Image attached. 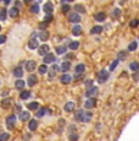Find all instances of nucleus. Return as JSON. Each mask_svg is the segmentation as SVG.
Segmentation results:
<instances>
[{
  "instance_id": "nucleus-42",
  "label": "nucleus",
  "mask_w": 139,
  "mask_h": 141,
  "mask_svg": "<svg viewBox=\"0 0 139 141\" xmlns=\"http://www.w3.org/2000/svg\"><path fill=\"white\" fill-rule=\"evenodd\" d=\"M54 20V16L51 14H46L45 16H44V21L43 22H45V23H50V22L53 21Z\"/></svg>"
},
{
  "instance_id": "nucleus-57",
  "label": "nucleus",
  "mask_w": 139,
  "mask_h": 141,
  "mask_svg": "<svg viewBox=\"0 0 139 141\" xmlns=\"http://www.w3.org/2000/svg\"><path fill=\"white\" fill-rule=\"evenodd\" d=\"M37 36H38V35H37V32H33V33H32V38H36Z\"/></svg>"
},
{
  "instance_id": "nucleus-60",
  "label": "nucleus",
  "mask_w": 139,
  "mask_h": 141,
  "mask_svg": "<svg viewBox=\"0 0 139 141\" xmlns=\"http://www.w3.org/2000/svg\"><path fill=\"white\" fill-rule=\"evenodd\" d=\"M37 1H38V3H39V1H42V0H37Z\"/></svg>"
},
{
  "instance_id": "nucleus-56",
  "label": "nucleus",
  "mask_w": 139,
  "mask_h": 141,
  "mask_svg": "<svg viewBox=\"0 0 139 141\" xmlns=\"http://www.w3.org/2000/svg\"><path fill=\"white\" fill-rule=\"evenodd\" d=\"M7 95H9V92H7V91H4L3 92V97H6Z\"/></svg>"
},
{
  "instance_id": "nucleus-39",
  "label": "nucleus",
  "mask_w": 139,
  "mask_h": 141,
  "mask_svg": "<svg viewBox=\"0 0 139 141\" xmlns=\"http://www.w3.org/2000/svg\"><path fill=\"white\" fill-rule=\"evenodd\" d=\"M127 58V52L126 50H121L117 54V60H125Z\"/></svg>"
},
{
  "instance_id": "nucleus-55",
  "label": "nucleus",
  "mask_w": 139,
  "mask_h": 141,
  "mask_svg": "<svg viewBox=\"0 0 139 141\" xmlns=\"http://www.w3.org/2000/svg\"><path fill=\"white\" fill-rule=\"evenodd\" d=\"M16 110L21 113V106H18V104H17V106H16Z\"/></svg>"
},
{
  "instance_id": "nucleus-51",
  "label": "nucleus",
  "mask_w": 139,
  "mask_h": 141,
  "mask_svg": "<svg viewBox=\"0 0 139 141\" xmlns=\"http://www.w3.org/2000/svg\"><path fill=\"white\" fill-rule=\"evenodd\" d=\"M6 36L5 35H0V44H4V43L6 42Z\"/></svg>"
},
{
  "instance_id": "nucleus-32",
  "label": "nucleus",
  "mask_w": 139,
  "mask_h": 141,
  "mask_svg": "<svg viewBox=\"0 0 139 141\" xmlns=\"http://www.w3.org/2000/svg\"><path fill=\"white\" fill-rule=\"evenodd\" d=\"M27 108L29 110H38L39 109V103L38 102H31L27 104Z\"/></svg>"
},
{
  "instance_id": "nucleus-50",
  "label": "nucleus",
  "mask_w": 139,
  "mask_h": 141,
  "mask_svg": "<svg viewBox=\"0 0 139 141\" xmlns=\"http://www.w3.org/2000/svg\"><path fill=\"white\" fill-rule=\"evenodd\" d=\"M46 27H48V23H45V22H40L39 23V28L42 30V31H45Z\"/></svg>"
},
{
  "instance_id": "nucleus-36",
  "label": "nucleus",
  "mask_w": 139,
  "mask_h": 141,
  "mask_svg": "<svg viewBox=\"0 0 139 141\" xmlns=\"http://www.w3.org/2000/svg\"><path fill=\"white\" fill-rule=\"evenodd\" d=\"M129 69L132 71H139V63L138 61H132V63L129 64Z\"/></svg>"
},
{
  "instance_id": "nucleus-16",
  "label": "nucleus",
  "mask_w": 139,
  "mask_h": 141,
  "mask_svg": "<svg viewBox=\"0 0 139 141\" xmlns=\"http://www.w3.org/2000/svg\"><path fill=\"white\" fill-rule=\"evenodd\" d=\"M75 108H76V103L75 102H72V101H70V102H67L66 104L64 106V109H65V112H73L75 110Z\"/></svg>"
},
{
  "instance_id": "nucleus-9",
  "label": "nucleus",
  "mask_w": 139,
  "mask_h": 141,
  "mask_svg": "<svg viewBox=\"0 0 139 141\" xmlns=\"http://www.w3.org/2000/svg\"><path fill=\"white\" fill-rule=\"evenodd\" d=\"M37 49H38V55H40V56H44V55H46V54L49 53V46H48V44L39 46Z\"/></svg>"
},
{
  "instance_id": "nucleus-4",
  "label": "nucleus",
  "mask_w": 139,
  "mask_h": 141,
  "mask_svg": "<svg viewBox=\"0 0 139 141\" xmlns=\"http://www.w3.org/2000/svg\"><path fill=\"white\" fill-rule=\"evenodd\" d=\"M25 69L28 71V72H33V71L37 69V63L34 60H27L25 64Z\"/></svg>"
},
{
  "instance_id": "nucleus-31",
  "label": "nucleus",
  "mask_w": 139,
  "mask_h": 141,
  "mask_svg": "<svg viewBox=\"0 0 139 141\" xmlns=\"http://www.w3.org/2000/svg\"><path fill=\"white\" fill-rule=\"evenodd\" d=\"M68 49L71 50H77L79 48V42L78 41H73V42H70V44L67 46Z\"/></svg>"
},
{
  "instance_id": "nucleus-33",
  "label": "nucleus",
  "mask_w": 139,
  "mask_h": 141,
  "mask_svg": "<svg viewBox=\"0 0 139 141\" xmlns=\"http://www.w3.org/2000/svg\"><path fill=\"white\" fill-rule=\"evenodd\" d=\"M11 103H12V99L11 98H4L1 101V106H3V108H10Z\"/></svg>"
},
{
  "instance_id": "nucleus-19",
  "label": "nucleus",
  "mask_w": 139,
  "mask_h": 141,
  "mask_svg": "<svg viewBox=\"0 0 139 141\" xmlns=\"http://www.w3.org/2000/svg\"><path fill=\"white\" fill-rule=\"evenodd\" d=\"M18 14H20V10H18L17 7H11L10 10L7 11V15L10 16V17H12V18H15V17H17L18 16Z\"/></svg>"
},
{
  "instance_id": "nucleus-30",
  "label": "nucleus",
  "mask_w": 139,
  "mask_h": 141,
  "mask_svg": "<svg viewBox=\"0 0 139 141\" xmlns=\"http://www.w3.org/2000/svg\"><path fill=\"white\" fill-rule=\"evenodd\" d=\"M49 32L46 31H42L39 33V38H40V41H42V42H46V41H48V39H49Z\"/></svg>"
},
{
  "instance_id": "nucleus-52",
  "label": "nucleus",
  "mask_w": 139,
  "mask_h": 141,
  "mask_svg": "<svg viewBox=\"0 0 139 141\" xmlns=\"http://www.w3.org/2000/svg\"><path fill=\"white\" fill-rule=\"evenodd\" d=\"M132 77H133V80H134V81H139V72H138V71H137L136 74L132 75Z\"/></svg>"
},
{
  "instance_id": "nucleus-20",
  "label": "nucleus",
  "mask_w": 139,
  "mask_h": 141,
  "mask_svg": "<svg viewBox=\"0 0 139 141\" xmlns=\"http://www.w3.org/2000/svg\"><path fill=\"white\" fill-rule=\"evenodd\" d=\"M25 86H26V82L21 79H18L17 81L15 82V88L18 90V91H22V90H25Z\"/></svg>"
},
{
  "instance_id": "nucleus-3",
  "label": "nucleus",
  "mask_w": 139,
  "mask_h": 141,
  "mask_svg": "<svg viewBox=\"0 0 139 141\" xmlns=\"http://www.w3.org/2000/svg\"><path fill=\"white\" fill-rule=\"evenodd\" d=\"M15 124H16V115L15 114H11V115H9L6 118V127L7 129H10V130H12L15 128Z\"/></svg>"
},
{
  "instance_id": "nucleus-5",
  "label": "nucleus",
  "mask_w": 139,
  "mask_h": 141,
  "mask_svg": "<svg viewBox=\"0 0 139 141\" xmlns=\"http://www.w3.org/2000/svg\"><path fill=\"white\" fill-rule=\"evenodd\" d=\"M96 106V98L92 97V98H87V101L84 102V108L86 109H92Z\"/></svg>"
},
{
  "instance_id": "nucleus-13",
  "label": "nucleus",
  "mask_w": 139,
  "mask_h": 141,
  "mask_svg": "<svg viewBox=\"0 0 139 141\" xmlns=\"http://www.w3.org/2000/svg\"><path fill=\"white\" fill-rule=\"evenodd\" d=\"M38 125H39V123H38V120L37 119H29L28 129L31 131H36L37 129H38Z\"/></svg>"
},
{
  "instance_id": "nucleus-35",
  "label": "nucleus",
  "mask_w": 139,
  "mask_h": 141,
  "mask_svg": "<svg viewBox=\"0 0 139 141\" xmlns=\"http://www.w3.org/2000/svg\"><path fill=\"white\" fill-rule=\"evenodd\" d=\"M6 18H7V10L5 7H3L0 10V21H5Z\"/></svg>"
},
{
  "instance_id": "nucleus-12",
  "label": "nucleus",
  "mask_w": 139,
  "mask_h": 141,
  "mask_svg": "<svg viewBox=\"0 0 139 141\" xmlns=\"http://www.w3.org/2000/svg\"><path fill=\"white\" fill-rule=\"evenodd\" d=\"M12 75H14L15 77L21 79L22 76H23V69H22L21 66H16L14 70H12Z\"/></svg>"
},
{
  "instance_id": "nucleus-59",
  "label": "nucleus",
  "mask_w": 139,
  "mask_h": 141,
  "mask_svg": "<svg viewBox=\"0 0 139 141\" xmlns=\"http://www.w3.org/2000/svg\"><path fill=\"white\" fill-rule=\"evenodd\" d=\"M29 1H31V0H25V3H29Z\"/></svg>"
},
{
  "instance_id": "nucleus-29",
  "label": "nucleus",
  "mask_w": 139,
  "mask_h": 141,
  "mask_svg": "<svg viewBox=\"0 0 139 141\" xmlns=\"http://www.w3.org/2000/svg\"><path fill=\"white\" fill-rule=\"evenodd\" d=\"M29 97H31V91H28V90H22L21 93H20V98L26 101V99H28Z\"/></svg>"
},
{
  "instance_id": "nucleus-6",
  "label": "nucleus",
  "mask_w": 139,
  "mask_h": 141,
  "mask_svg": "<svg viewBox=\"0 0 139 141\" xmlns=\"http://www.w3.org/2000/svg\"><path fill=\"white\" fill-rule=\"evenodd\" d=\"M55 60H56V58L53 53H48L46 55L43 56V64H45V65L46 64H54Z\"/></svg>"
},
{
  "instance_id": "nucleus-28",
  "label": "nucleus",
  "mask_w": 139,
  "mask_h": 141,
  "mask_svg": "<svg viewBox=\"0 0 139 141\" xmlns=\"http://www.w3.org/2000/svg\"><path fill=\"white\" fill-rule=\"evenodd\" d=\"M75 10L77 14H86L87 10H86V7L83 6L82 4H76L75 5Z\"/></svg>"
},
{
  "instance_id": "nucleus-34",
  "label": "nucleus",
  "mask_w": 139,
  "mask_h": 141,
  "mask_svg": "<svg viewBox=\"0 0 139 141\" xmlns=\"http://www.w3.org/2000/svg\"><path fill=\"white\" fill-rule=\"evenodd\" d=\"M48 65H45V64H42L39 67H38V72H39L40 75H44V74H46L48 72Z\"/></svg>"
},
{
  "instance_id": "nucleus-46",
  "label": "nucleus",
  "mask_w": 139,
  "mask_h": 141,
  "mask_svg": "<svg viewBox=\"0 0 139 141\" xmlns=\"http://www.w3.org/2000/svg\"><path fill=\"white\" fill-rule=\"evenodd\" d=\"M70 9H71V6H70L68 4H62V7H61L62 12H68V11H70Z\"/></svg>"
},
{
  "instance_id": "nucleus-58",
  "label": "nucleus",
  "mask_w": 139,
  "mask_h": 141,
  "mask_svg": "<svg viewBox=\"0 0 139 141\" xmlns=\"http://www.w3.org/2000/svg\"><path fill=\"white\" fill-rule=\"evenodd\" d=\"M64 1H75V0H64ZM64 1H62V3H64Z\"/></svg>"
},
{
  "instance_id": "nucleus-44",
  "label": "nucleus",
  "mask_w": 139,
  "mask_h": 141,
  "mask_svg": "<svg viewBox=\"0 0 139 141\" xmlns=\"http://www.w3.org/2000/svg\"><path fill=\"white\" fill-rule=\"evenodd\" d=\"M118 63H120V60H114V61H112V63L110 64V67H109V69H110V71H114L115 69H116V67H117V65H118Z\"/></svg>"
},
{
  "instance_id": "nucleus-26",
  "label": "nucleus",
  "mask_w": 139,
  "mask_h": 141,
  "mask_svg": "<svg viewBox=\"0 0 139 141\" xmlns=\"http://www.w3.org/2000/svg\"><path fill=\"white\" fill-rule=\"evenodd\" d=\"M75 71H76V74H83V72L86 71V65L82 64V63L77 64L76 67H75Z\"/></svg>"
},
{
  "instance_id": "nucleus-18",
  "label": "nucleus",
  "mask_w": 139,
  "mask_h": 141,
  "mask_svg": "<svg viewBox=\"0 0 139 141\" xmlns=\"http://www.w3.org/2000/svg\"><path fill=\"white\" fill-rule=\"evenodd\" d=\"M72 35L76 36V37H79V36L82 35V27L77 23V25H73L72 27Z\"/></svg>"
},
{
  "instance_id": "nucleus-54",
  "label": "nucleus",
  "mask_w": 139,
  "mask_h": 141,
  "mask_svg": "<svg viewBox=\"0 0 139 141\" xmlns=\"http://www.w3.org/2000/svg\"><path fill=\"white\" fill-rule=\"evenodd\" d=\"M4 1V4H5V5H9V4L11 3V0H3Z\"/></svg>"
},
{
  "instance_id": "nucleus-47",
  "label": "nucleus",
  "mask_w": 139,
  "mask_h": 141,
  "mask_svg": "<svg viewBox=\"0 0 139 141\" xmlns=\"http://www.w3.org/2000/svg\"><path fill=\"white\" fill-rule=\"evenodd\" d=\"M76 131H77V127H76V125L72 124V125L68 127V134H73V133H76Z\"/></svg>"
},
{
  "instance_id": "nucleus-40",
  "label": "nucleus",
  "mask_w": 139,
  "mask_h": 141,
  "mask_svg": "<svg viewBox=\"0 0 139 141\" xmlns=\"http://www.w3.org/2000/svg\"><path fill=\"white\" fill-rule=\"evenodd\" d=\"M68 140H70V141H78L79 140V135L77 134V133L68 134Z\"/></svg>"
},
{
  "instance_id": "nucleus-41",
  "label": "nucleus",
  "mask_w": 139,
  "mask_h": 141,
  "mask_svg": "<svg viewBox=\"0 0 139 141\" xmlns=\"http://www.w3.org/2000/svg\"><path fill=\"white\" fill-rule=\"evenodd\" d=\"M31 12L32 14H38L39 12V5H38V3L33 4L32 6H31Z\"/></svg>"
},
{
  "instance_id": "nucleus-37",
  "label": "nucleus",
  "mask_w": 139,
  "mask_h": 141,
  "mask_svg": "<svg viewBox=\"0 0 139 141\" xmlns=\"http://www.w3.org/2000/svg\"><path fill=\"white\" fill-rule=\"evenodd\" d=\"M137 48H138V42H137V41H133V42L129 43V46H128V50H129V52H134Z\"/></svg>"
},
{
  "instance_id": "nucleus-38",
  "label": "nucleus",
  "mask_w": 139,
  "mask_h": 141,
  "mask_svg": "<svg viewBox=\"0 0 139 141\" xmlns=\"http://www.w3.org/2000/svg\"><path fill=\"white\" fill-rule=\"evenodd\" d=\"M121 14H122V11L118 9V7H116V9H114L112 10V12H111V16H114L115 18H117V17H120L121 16Z\"/></svg>"
},
{
  "instance_id": "nucleus-43",
  "label": "nucleus",
  "mask_w": 139,
  "mask_h": 141,
  "mask_svg": "<svg viewBox=\"0 0 139 141\" xmlns=\"http://www.w3.org/2000/svg\"><path fill=\"white\" fill-rule=\"evenodd\" d=\"M10 139V134L9 133H1L0 134V141H7Z\"/></svg>"
},
{
  "instance_id": "nucleus-2",
  "label": "nucleus",
  "mask_w": 139,
  "mask_h": 141,
  "mask_svg": "<svg viewBox=\"0 0 139 141\" xmlns=\"http://www.w3.org/2000/svg\"><path fill=\"white\" fill-rule=\"evenodd\" d=\"M98 93H99V88L96 87V86H93L90 88H87L84 96H86L87 98H92V97H95Z\"/></svg>"
},
{
  "instance_id": "nucleus-11",
  "label": "nucleus",
  "mask_w": 139,
  "mask_h": 141,
  "mask_svg": "<svg viewBox=\"0 0 139 141\" xmlns=\"http://www.w3.org/2000/svg\"><path fill=\"white\" fill-rule=\"evenodd\" d=\"M71 81H72V76L70 74H64L60 77V82H61V84H64V85L71 84Z\"/></svg>"
},
{
  "instance_id": "nucleus-45",
  "label": "nucleus",
  "mask_w": 139,
  "mask_h": 141,
  "mask_svg": "<svg viewBox=\"0 0 139 141\" xmlns=\"http://www.w3.org/2000/svg\"><path fill=\"white\" fill-rule=\"evenodd\" d=\"M93 85H94V81H93V79H88V80H86V81H84V86H86L87 88L93 87Z\"/></svg>"
},
{
  "instance_id": "nucleus-21",
  "label": "nucleus",
  "mask_w": 139,
  "mask_h": 141,
  "mask_svg": "<svg viewBox=\"0 0 139 141\" xmlns=\"http://www.w3.org/2000/svg\"><path fill=\"white\" fill-rule=\"evenodd\" d=\"M31 119V114H29V112H27V110H23V112L20 113V120L21 121H28V120Z\"/></svg>"
},
{
  "instance_id": "nucleus-49",
  "label": "nucleus",
  "mask_w": 139,
  "mask_h": 141,
  "mask_svg": "<svg viewBox=\"0 0 139 141\" xmlns=\"http://www.w3.org/2000/svg\"><path fill=\"white\" fill-rule=\"evenodd\" d=\"M60 70V66L59 65H56V64H54L53 66H51V69H50V71H53L54 74H57V71Z\"/></svg>"
},
{
  "instance_id": "nucleus-22",
  "label": "nucleus",
  "mask_w": 139,
  "mask_h": 141,
  "mask_svg": "<svg viewBox=\"0 0 139 141\" xmlns=\"http://www.w3.org/2000/svg\"><path fill=\"white\" fill-rule=\"evenodd\" d=\"M84 112H86V110L83 109V108H81V109H77V110H76L75 116H73L76 121H81V119H82V116H83V114H84Z\"/></svg>"
},
{
  "instance_id": "nucleus-7",
  "label": "nucleus",
  "mask_w": 139,
  "mask_h": 141,
  "mask_svg": "<svg viewBox=\"0 0 139 141\" xmlns=\"http://www.w3.org/2000/svg\"><path fill=\"white\" fill-rule=\"evenodd\" d=\"M37 84H38V76L34 74H31L28 76V79H27V85L29 87H34Z\"/></svg>"
},
{
  "instance_id": "nucleus-15",
  "label": "nucleus",
  "mask_w": 139,
  "mask_h": 141,
  "mask_svg": "<svg viewBox=\"0 0 139 141\" xmlns=\"http://www.w3.org/2000/svg\"><path fill=\"white\" fill-rule=\"evenodd\" d=\"M43 11L45 12V14H53V11H54V5L50 1H48V3L44 4V6H43Z\"/></svg>"
},
{
  "instance_id": "nucleus-10",
  "label": "nucleus",
  "mask_w": 139,
  "mask_h": 141,
  "mask_svg": "<svg viewBox=\"0 0 139 141\" xmlns=\"http://www.w3.org/2000/svg\"><path fill=\"white\" fill-rule=\"evenodd\" d=\"M27 46H28L29 49L34 50V49H37V48L39 47V43H38V41H37L36 38H31L28 41V43H27Z\"/></svg>"
},
{
  "instance_id": "nucleus-23",
  "label": "nucleus",
  "mask_w": 139,
  "mask_h": 141,
  "mask_svg": "<svg viewBox=\"0 0 139 141\" xmlns=\"http://www.w3.org/2000/svg\"><path fill=\"white\" fill-rule=\"evenodd\" d=\"M67 46H65V44H62V46H57L56 47V54H59V55H64V54H66V52H67Z\"/></svg>"
},
{
  "instance_id": "nucleus-48",
  "label": "nucleus",
  "mask_w": 139,
  "mask_h": 141,
  "mask_svg": "<svg viewBox=\"0 0 139 141\" xmlns=\"http://www.w3.org/2000/svg\"><path fill=\"white\" fill-rule=\"evenodd\" d=\"M129 26H131V27H137V26H139V20H138V18L132 20V21L129 22Z\"/></svg>"
},
{
  "instance_id": "nucleus-25",
  "label": "nucleus",
  "mask_w": 139,
  "mask_h": 141,
  "mask_svg": "<svg viewBox=\"0 0 139 141\" xmlns=\"http://www.w3.org/2000/svg\"><path fill=\"white\" fill-rule=\"evenodd\" d=\"M94 18H95V21H98V22H103L106 20V14L103 12V11H100V12H98V14L95 15Z\"/></svg>"
},
{
  "instance_id": "nucleus-53",
  "label": "nucleus",
  "mask_w": 139,
  "mask_h": 141,
  "mask_svg": "<svg viewBox=\"0 0 139 141\" xmlns=\"http://www.w3.org/2000/svg\"><path fill=\"white\" fill-rule=\"evenodd\" d=\"M21 5H22V3L21 1H20V0H16V1H15V7H21Z\"/></svg>"
},
{
  "instance_id": "nucleus-62",
  "label": "nucleus",
  "mask_w": 139,
  "mask_h": 141,
  "mask_svg": "<svg viewBox=\"0 0 139 141\" xmlns=\"http://www.w3.org/2000/svg\"><path fill=\"white\" fill-rule=\"evenodd\" d=\"M0 1H3V0H0Z\"/></svg>"
},
{
  "instance_id": "nucleus-8",
  "label": "nucleus",
  "mask_w": 139,
  "mask_h": 141,
  "mask_svg": "<svg viewBox=\"0 0 139 141\" xmlns=\"http://www.w3.org/2000/svg\"><path fill=\"white\" fill-rule=\"evenodd\" d=\"M81 16H79V14H77V12H71V14L68 15V21L72 22V23H75V25H77L79 21H81Z\"/></svg>"
},
{
  "instance_id": "nucleus-14",
  "label": "nucleus",
  "mask_w": 139,
  "mask_h": 141,
  "mask_svg": "<svg viewBox=\"0 0 139 141\" xmlns=\"http://www.w3.org/2000/svg\"><path fill=\"white\" fill-rule=\"evenodd\" d=\"M71 69V63L70 61H64V63H61V65H60V70L64 72V74H67V71Z\"/></svg>"
},
{
  "instance_id": "nucleus-27",
  "label": "nucleus",
  "mask_w": 139,
  "mask_h": 141,
  "mask_svg": "<svg viewBox=\"0 0 139 141\" xmlns=\"http://www.w3.org/2000/svg\"><path fill=\"white\" fill-rule=\"evenodd\" d=\"M103 26H93V28H90V35H99L103 32Z\"/></svg>"
},
{
  "instance_id": "nucleus-61",
  "label": "nucleus",
  "mask_w": 139,
  "mask_h": 141,
  "mask_svg": "<svg viewBox=\"0 0 139 141\" xmlns=\"http://www.w3.org/2000/svg\"><path fill=\"white\" fill-rule=\"evenodd\" d=\"M0 31H1V26H0Z\"/></svg>"
},
{
  "instance_id": "nucleus-24",
  "label": "nucleus",
  "mask_w": 139,
  "mask_h": 141,
  "mask_svg": "<svg viewBox=\"0 0 139 141\" xmlns=\"http://www.w3.org/2000/svg\"><path fill=\"white\" fill-rule=\"evenodd\" d=\"M49 112V109H48V108H39V109L38 110H36V116L37 118H43L44 115H45L46 113Z\"/></svg>"
},
{
  "instance_id": "nucleus-1",
  "label": "nucleus",
  "mask_w": 139,
  "mask_h": 141,
  "mask_svg": "<svg viewBox=\"0 0 139 141\" xmlns=\"http://www.w3.org/2000/svg\"><path fill=\"white\" fill-rule=\"evenodd\" d=\"M109 77H110V72L106 70H101V71H99V74H98V82H99V84H104V82L107 81Z\"/></svg>"
},
{
  "instance_id": "nucleus-17",
  "label": "nucleus",
  "mask_w": 139,
  "mask_h": 141,
  "mask_svg": "<svg viewBox=\"0 0 139 141\" xmlns=\"http://www.w3.org/2000/svg\"><path fill=\"white\" fill-rule=\"evenodd\" d=\"M93 118V113L92 112H84L82 119H81V123H89Z\"/></svg>"
}]
</instances>
